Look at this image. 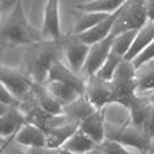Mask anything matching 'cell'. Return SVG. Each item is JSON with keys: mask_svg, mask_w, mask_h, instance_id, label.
<instances>
[{"mask_svg": "<svg viewBox=\"0 0 154 154\" xmlns=\"http://www.w3.org/2000/svg\"><path fill=\"white\" fill-rule=\"evenodd\" d=\"M141 154H154V145L152 144L150 146H149V148L146 149V150H145V152H143Z\"/></svg>", "mask_w": 154, "mask_h": 154, "instance_id": "cell-33", "label": "cell"}, {"mask_svg": "<svg viewBox=\"0 0 154 154\" xmlns=\"http://www.w3.org/2000/svg\"><path fill=\"white\" fill-rule=\"evenodd\" d=\"M127 0H92V2L75 5L76 11L80 12H104V13H114L121 9Z\"/></svg>", "mask_w": 154, "mask_h": 154, "instance_id": "cell-23", "label": "cell"}, {"mask_svg": "<svg viewBox=\"0 0 154 154\" xmlns=\"http://www.w3.org/2000/svg\"><path fill=\"white\" fill-rule=\"evenodd\" d=\"M145 7H146L148 21L154 22V0H145Z\"/></svg>", "mask_w": 154, "mask_h": 154, "instance_id": "cell-32", "label": "cell"}, {"mask_svg": "<svg viewBox=\"0 0 154 154\" xmlns=\"http://www.w3.org/2000/svg\"><path fill=\"white\" fill-rule=\"evenodd\" d=\"M97 109L95 108V105L89 101L85 93L78 96L69 104L63 105V114L69 119L78 123H80V121H83L85 117H88L89 114H92Z\"/></svg>", "mask_w": 154, "mask_h": 154, "instance_id": "cell-16", "label": "cell"}, {"mask_svg": "<svg viewBox=\"0 0 154 154\" xmlns=\"http://www.w3.org/2000/svg\"><path fill=\"white\" fill-rule=\"evenodd\" d=\"M61 44L63 60L66 61V65L74 72L82 75L85 60H87L89 52V45L79 40L75 35H71V34L66 36H61Z\"/></svg>", "mask_w": 154, "mask_h": 154, "instance_id": "cell-7", "label": "cell"}, {"mask_svg": "<svg viewBox=\"0 0 154 154\" xmlns=\"http://www.w3.org/2000/svg\"><path fill=\"white\" fill-rule=\"evenodd\" d=\"M95 148H97V144L87 134H84L80 128H78L69 137V140L62 145L61 149H65V150L74 154H85L93 150Z\"/></svg>", "mask_w": 154, "mask_h": 154, "instance_id": "cell-20", "label": "cell"}, {"mask_svg": "<svg viewBox=\"0 0 154 154\" xmlns=\"http://www.w3.org/2000/svg\"><path fill=\"white\" fill-rule=\"evenodd\" d=\"M8 108H9V106H7V105H4L3 102H0V115L5 113V110H7Z\"/></svg>", "mask_w": 154, "mask_h": 154, "instance_id": "cell-34", "label": "cell"}, {"mask_svg": "<svg viewBox=\"0 0 154 154\" xmlns=\"http://www.w3.org/2000/svg\"><path fill=\"white\" fill-rule=\"evenodd\" d=\"M110 14L112 13H104V12H80L79 11V16L76 18L74 29H72V31L70 34L79 35V34L92 29L93 26H96L97 23H100L105 18H108Z\"/></svg>", "mask_w": 154, "mask_h": 154, "instance_id": "cell-22", "label": "cell"}, {"mask_svg": "<svg viewBox=\"0 0 154 154\" xmlns=\"http://www.w3.org/2000/svg\"><path fill=\"white\" fill-rule=\"evenodd\" d=\"M62 44L58 40H39L26 45L23 54L25 72L35 84H44L48 71L54 61L62 58Z\"/></svg>", "mask_w": 154, "mask_h": 154, "instance_id": "cell-2", "label": "cell"}, {"mask_svg": "<svg viewBox=\"0 0 154 154\" xmlns=\"http://www.w3.org/2000/svg\"><path fill=\"white\" fill-rule=\"evenodd\" d=\"M44 85L48 88V91L52 93L58 101H61L62 105L69 104L72 100H75L78 96L83 95V93H80L78 89H75L74 87H71V85L66 84V83L58 82V80H47Z\"/></svg>", "mask_w": 154, "mask_h": 154, "instance_id": "cell-21", "label": "cell"}, {"mask_svg": "<svg viewBox=\"0 0 154 154\" xmlns=\"http://www.w3.org/2000/svg\"><path fill=\"white\" fill-rule=\"evenodd\" d=\"M85 154H104V153H102V152H101L98 148H95V149H93V150L88 152V153H85Z\"/></svg>", "mask_w": 154, "mask_h": 154, "instance_id": "cell-35", "label": "cell"}, {"mask_svg": "<svg viewBox=\"0 0 154 154\" xmlns=\"http://www.w3.org/2000/svg\"><path fill=\"white\" fill-rule=\"evenodd\" d=\"M34 97H35L36 102L39 104V106L44 112L53 114V115L63 114V105L61 104V101H58L57 98L48 91V88H47L44 84H35Z\"/></svg>", "mask_w": 154, "mask_h": 154, "instance_id": "cell-19", "label": "cell"}, {"mask_svg": "<svg viewBox=\"0 0 154 154\" xmlns=\"http://www.w3.org/2000/svg\"><path fill=\"white\" fill-rule=\"evenodd\" d=\"M136 67L128 60L123 58L118 65L113 78L109 80L113 93V104L128 108L132 98L136 96Z\"/></svg>", "mask_w": 154, "mask_h": 154, "instance_id": "cell-4", "label": "cell"}, {"mask_svg": "<svg viewBox=\"0 0 154 154\" xmlns=\"http://www.w3.org/2000/svg\"><path fill=\"white\" fill-rule=\"evenodd\" d=\"M152 144L154 145V134H153V136H152Z\"/></svg>", "mask_w": 154, "mask_h": 154, "instance_id": "cell-40", "label": "cell"}, {"mask_svg": "<svg viewBox=\"0 0 154 154\" xmlns=\"http://www.w3.org/2000/svg\"><path fill=\"white\" fill-rule=\"evenodd\" d=\"M3 154H27V148H25L22 145H20L18 143H16L14 136H13L5 146V149H4Z\"/></svg>", "mask_w": 154, "mask_h": 154, "instance_id": "cell-29", "label": "cell"}, {"mask_svg": "<svg viewBox=\"0 0 154 154\" xmlns=\"http://www.w3.org/2000/svg\"><path fill=\"white\" fill-rule=\"evenodd\" d=\"M40 32L44 40L61 39L62 35L61 29H60V0H47Z\"/></svg>", "mask_w": 154, "mask_h": 154, "instance_id": "cell-10", "label": "cell"}, {"mask_svg": "<svg viewBox=\"0 0 154 154\" xmlns=\"http://www.w3.org/2000/svg\"><path fill=\"white\" fill-rule=\"evenodd\" d=\"M136 31L137 30H128V31H125L122 34H118L114 38L113 42V47H112V52L119 54L121 57L125 58L126 54L128 53L132 42H134V38L136 35Z\"/></svg>", "mask_w": 154, "mask_h": 154, "instance_id": "cell-24", "label": "cell"}, {"mask_svg": "<svg viewBox=\"0 0 154 154\" xmlns=\"http://www.w3.org/2000/svg\"><path fill=\"white\" fill-rule=\"evenodd\" d=\"M14 141L25 148H45V132L32 123L26 122L14 135Z\"/></svg>", "mask_w": 154, "mask_h": 154, "instance_id": "cell-11", "label": "cell"}, {"mask_svg": "<svg viewBox=\"0 0 154 154\" xmlns=\"http://www.w3.org/2000/svg\"><path fill=\"white\" fill-rule=\"evenodd\" d=\"M18 2L20 0H0V18L4 14H7L9 11L13 9Z\"/></svg>", "mask_w": 154, "mask_h": 154, "instance_id": "cell-31", "label": "cell"}, {"mask_svg": "<svg viewBox=\"0 0 154 154\" xmlns=\"http://www.w3.org/2000/svg\"><path fill=\"white\" fill-rule=\"evenodd\" d=\"M148 97H149V101H150V104L154 106V92L152 93V95H149Z\"/></svg>", "mask_w": 154, "mask_h": 154, "instance_id": "cell-38", "label": "cell"}, {"mask_svg": "<svg viewBox=\"0 0 154 154\" xmlns=\"http://www.w3.org/2000/svg\"><path fill=\"white\" fill-rule=\"evenodd\" d=\"M97 148L104 153V154H131L130 152L126 149L125 145H122L121 143L112 139L105 137L97 145Z\"/></svg>", "mask_w": 154, "mask_h": 154, "instance_id": "cell-26", "label": "cell"}, {"mask_svg": "<svg viewBox=\"0 0 154 154\" xmlns=\"http://www.w3.org/2000/svg\"><path fill=\"white\" fill-rule=\"evenodd\" d=\"M79 128V123L74 122L71 119H67L66 122L61 123L52 130L45 132L47 135V144L45 148L52 149V150H58L62 148V145L69 140L70 136Z\"/></svg>", "mask_w": 154, "mask_h": 154, "instance_id": "cell-12", "label": "cell"}, {"mask_svg": "<svg viewBox=\"0 0 154 154\" xmlns=\"http://www.w3.org/2000/svg\"><path fill=\"white\" fill-rule=\"evenodd\" d=\"M114 38H115L114 34H110L105 39L96 42L89 45V52H88L87 60H85L83 71H82V75L85 79H87L88 76L95 75L96 72L100 70V67L104 65V62L106 61V58L109 57L110 52H112Z\"/></svg>", "mask_w": 154, "mask_h": 154, "instance_id": "cell-8", "label": "cell"}, {"mask_svg": "<svg viewBox=\"0 0 154 154\" xmlns=\"http://www.w3.org/2000/svg\"><path fill=\"white\" fill-rule=\"evenodd\" d=\"M79 128L84 134H87L95 143L98 145L102 140L106 137L105 134V117L102 109H97L96 112L85 117L83 121H80Z\"/></svg>", "mask_w": 154, "mask_h": 154, "instance_id": "cell-14", "label": "cell"}, {"mask_svg": "<svg viewBox=\"0 0 154 154\" xmlns=\"http://www.w3.org/2000/svg\"><path fill=\"white\" fill-rule=\"evenodd\" d=\"M39 40H43L42 32L27 20L22 7V0H20L13 9L0 18V48L26 47Z\"/></svg>", "mask_w": 154, "mask_h": 154, "instance_id": "cell-1", "label": "cell"}, {"mask_svg": "<svg viewBox=\"0 0 154 154\" xmlns=\"http://www.w3.org/2000/svg\"><path fill=\"white\" fill-rule=\"evenodd\" d=\"M136 93L149 96L154 92V58L136 69Z\"/></svg>", "mask_w": 154, "mask_h": 154, "instance_id": "cell-17", "label": "cell"}, {"mask_svg": "<svg viewBox=\"0 0 154 154\" xmlns=\"http://www.w3.org/2000/svg\"><path fill=\"white\" fill-rule=\"evenodd\" d=\"M57 154H58V153H57Z\"/></svg>", "mask_w": 154, "mask_h": 154, "instance_id": "cell-41", "label": "cell"}, {"mask_svg": "<svg viewBox=\"0 0 154 154\" xmlns=\"http://www.w3.org/2000/svg\"><path fill=\"white\" fill-rule=\"evenodd\" d=\"M0 102H3L7 106H20L21 105V101L2 82H0Z\"/></svg>", "mask_w": 154, "mask_h": 154, "instance_id": "cell-28", "label": "cell"}, {"mask_svg": "<svg viewBox=\"0 0 154 154\" xmlns=\"http://www.w3.org/2000/svg\"><path fill=\"white\" fill-rule=\"evenodd\" d=\"M11 137H12V136H11ZM11 137H9V139H11ZM9 139H4V137H2V136H0V148H2L4 144H7V141L9 140Z\"/></svg>", "mask_w": 154, "mask_h": 154, "instance_id": "cell-36", "label": "cell"}, {"mask_svg": "<svg viewBox=\"0 0 154 154\" xmlns=\"http://www.w3.org/2000/svg\"><path fill=\"white\" fill-rule=\"evenodd\" d=\"M12 137H13V136H12ZM12 137H11V139H12ZM11 139H9V140H8V141H7V144H4V145H3V146H2V148H0V154H3V152H4V149H5V146H7V145H8V143H9V141H11Z\"/></svg>", "mask_w": 154, "mask_h": 154, "instance_id": "cell-39", "label": "cell"}, {"mask_svg": "<svg viewBox=\"0 0 154 154\" xmlns=\"http://www.w3.org/2000/svg\"><path fill=\"white\" fill-rule=\"evenodd\" d=\"M148 22L145 0H127L115 20L112 34L118 35L128 30H139Z\"/></svg>", "mask_w": 154, "mask_h": 154, "instance_id": "cell-5", "label": "cell"}, {"mask_svg": "<svg viewBox=\"0 0 154 154\" xmlns=\"http://www.w3.org/2000/svg\"><path fill=\"white\" fill-rule=\"evenodd\" d=\"M26 123L23 113L20 106H9L5 113L0 115V136L4 139H9L14 136L17 131Z\"/></svg>", "mask_w": 154, "mask_h": 154, "instance_id": "cell-13", "label": "cell"}, {"mask_svg": "<svg viewBox=\"0 0 154 154\" xmlns=\"http://www.w3.org/2000/svg\"><path fill=\"white\" fill-rule=\"evenodd\" d=\"M153 58H154V40L149 45L145 47V48L141 51V52L132 60L131 62L134 63V66L137 69L139 66L144 65V63H146L148 61H150V60H153Z\"/></svg>", "mask_w": 154, "mask_h": 154, "instance_id": "cell-27", "label": "cell"}, {"mask_svg": "<svg viewBox=\"0 0 154 154\" xmlns=\"http://www.w3.org/2000/svg\"><path fill=\"white\" fill-rule=\"evenodd\" d=\"M105 134L108 139L115 140L127 148H134L143 153L152 145V137L144 128L134 125L130 119L123 123L105 122Z\"/></svg>", "mask_w": 154, "mask_h": 154, "instance_id": "cell-3", "label": "cell"}, {"mask_svg": "<svg viewBox=\"0 0 154 154\" xmlns=\"http://www.w3.org/2000/svg\"><path fill=\"white\" fill-rule=\"evenodd\" d=\"M85 95L96 109H104L109 104H113V93L110 89L109 80H104L97 75L87 78L85 82Z\"/></svg>", "mask_w": 154, "mask_h": 154, "instance_id": "cell-9", "label": "cell"}, {"mask_svg": "<svg viewBox=\"0 0 154 154\" xmlns=\"http://www.w3.org/2000/svg\"><path fill=\"white\" fill-rule=\"evenodd\" d=\"M58 154H74V153L67 152V150H65V149H60V150H58Z\"/></svg>", "mask_w": 154, "mask_h": 154, "instance_id": "cell-37", "label": "cell"}, {"mask_svg": "<svg viewBox=\"0 0 154 154\" xmlns=\"http://www.w3.org/2000/svg\"><path fill=\"white\" fill-rule=\"evenodd\" d=\"M0 82H2L21 102L34 97L35 83L25 71L0 65Z\"/></svg>", "mask_w": 154, "mask_h": 154, "instance_id": "cell-6", "label": "cell"}, {"mask_svg": "<svg viewBox=\"0 0 154 154\" xmlns=\"http://www.w3.org/2000/svg\"><path fill=\"white\" fill-rule=\"evenodd\" d=\"M122 60H123V57H121L119 54L110 52L109 57L106 58V61L104 62V65L100 67V70H98L95 75H97L98 78H101L104 80H110L113 78L114 72L117 70V67H118L119 63H121Z\"/></svg>", "mask_w": 154, "mask_h": 154, "instance_id": "cell-25", "label": "cell"}, {"mask_svg": "<svg viewBox=\"0 0 154 154\" xmlns=\"http://www.w3.org/2000/svg\"><path fill=\"white\" fill-rule=\"evenodd\" d=\"M143 128L145 130V132L152 137L153 134H154V106L153 105H152V108L148 113V117H146V119H145Z\"/></svg>", "mask_w": 154, "mask_h": 154, "instance_id": "cell-30", "label": "cell"}, {"mask_svg": "<svg viewBox=\"0 0 154 154\" xmlns=\"http://www.w3.org/2000/svg\"><path fill=\"white\" fill-rule=\"evenodd\" d=\"M153 40H154V22L153 21H148L143 27H140L137 31H136L132 45L125 58L128 60V61H132V60L137 56L145 47L150 44Z\"/></svg>", "mask_w": 154, "mask_h": 154, "instance_id": "cell-18", "label": "cell"}, {"mask_svg": "<svg viewBox=\"0 0 154 154\" xmlns=\"http://www.w3.org/2000/svg\"><path fill=\"white\" fill-rule=\"evenodd\" d=\"M119 11L121 9H118L117 12L112 13L108 18L101 21L100 23H97L96 26H93L92 29H89V30H87V31L79 34V35H75V36L78 38L79 40H82L83 43H85V44H88V45H91V44H93V43L105 39L106 36H109L110 34H112V30H113V26L115 23V20H117V17L119 14Z\"/></svg>", "mask_w": 154, "mask_h": 154, "instance_id": "cell-15", "label": "cell"}]
</instances>
